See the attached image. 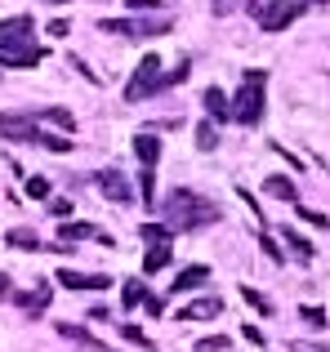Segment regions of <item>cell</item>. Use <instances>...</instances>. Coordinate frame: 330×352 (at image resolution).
<instances>
[{
    "instance_id": "cell-1",
    "label": "cell",
    "mask_w": 330,
    "mask_h": 352,
    "mask_svg": "<svg viewBox=\"0 0 330 352\" xmlns=\"http://www.w3.org/2000/svg\"><path fill=\"white\" fill-rule=\"evenodd\" d=\"M161 214H165V223H170L174 232H197V228L219 223V206H214V201H206L201 192H192V188L165 192Z\"/></svg>"
},
{
    "instance_id": "cell-2",
    "label": "cell",
    "mask_w": 330,
    "mask_h": 352,
    "mask_svg": "<svg viewBox=\"0 0 330 352\" xmlns=\"http://www.w3.org/2000/svg\"><path fill=\"white\" fill-rule=\"evenodd\" d=\"M32 14H14L0 23V67H36L45 63V50L32 41Z\"/></svg>"
},
{
    "instance_id": "cell-3",
    "label": "cell",
    "mask_w": 330,
    "mask_h": 352,
    "mask_svg": "<svg viewBox=\"0 0 330 352\" xmlns=\"http://www.w3.org/2000/svg\"><path fill=\"white\" fill-rule=\"evenodd\" d=\"M263 107H268V72L250 67L241 76V89L232 94V120H241V125H259Z\"/></svg>"
},
{
    "instance_id": "cell-4",
    "label": "cell",
    "mask_w": 330,
    "mask_h": 352,
    "mask_svg": "<svg viewBox=\"0 0 330 352\" xmlns=\"http://www.w3.org/2000/svg\"><path fill=\"white\" fill-rule=\"evenodd\" d=\"M0 134L14 138V143L45 147V152H72V147H76L67 134H50V129H41L36 116H5V112H0Z\"/></svg>"
},
{
    "instance_id": "cell-5",
    "label": "cell",
    "mask_w": 330,
    "mask_h": 352,
    "mask_svg": "<svg viewBox=\"0 0 330 352\" xmlns=\"http://www.w3.org/2000/svg\"><path fill=\"white\" fill-rule=\"evenodd\" d=\"M245 14L263 27V32H286L299 14H304V0H245Z\"/></svg>"
},
{
    "instance_id": "cell-6",
    "label": "cell",
    "mask_w": 330,
    "mask_h": 352,
    "mask_svg": "<svg viewBox=\"0 0 330 352\" xmlns=\"http://www.w3.org/2000/svg\"><path fill=\"white\" fill-rule=\"evenodd\" d=\"M165 89V72H161V58L157 54H143V63L134 67L130 85H125V103H143V98L161 94Z\"/></svg>"
},
{
    "instance_id": "cell-7",
    "label": "cell",
    "mask_w": 330,
    "mask_h": 352,
    "mask_svg": "<svg viewBox=\"0 0 330 352\" xmlns=\"http://www.w3.org/2000/svg\"><path fill=\"white\" fill-rule=\"evenodd\" d=\"M170 18H139V14H130V18H103L98 23V32H107V36H130V41H143V36H165L170 32Z\"/></svg>"
},
{
    "instance_id": "cell-8",
    "label": "cell",
    "mask_w": 330,
    "mask_h": 352,
    "mask_svg": "<svg viewBox=\"0 0 330 352\" xmlns=\"http://www.w3.org/2000/svg\"><path fill=\"white\" fill-rule=\"evenodd\" d=\"M94 183H98V192H103L107 201H116V206H130L134 201V188H130V179H125L121 170H98Z\"/></svg>"
},
{
    "instance_id": "cell-9",
    "label": "cell",
    "mask_w": 330,
    "mask_h": 352,
    "mask_svg": "<svg viewBox=\"0 0 330 352\" xmlns=\"http://www.w3.org/2000/svg\"><path fill=\"white\" fill-rule=\"evenodd\" d=\"M58 285H67V290H107V285H112V276H103V272H76V267H58Z\"/></svg>"
},
{
    "instance_id": "cell-10",
    "label": "cell",
    "mask_w": 330,
    "mask_h": 352,
    "mask_svg": "<svg viewBox=\"0 0 330 352\" xmlns=\"http://www.w3.org/2000/svg\"><path fill=\"white\" fill-rule=\"evenodd\" d=\"M50 299H54V285H45V281L36 285V290H27V294H18V290H14V303L27 312V317H41V312L50 308Z\"/></svg>"
},
{
    "instance_id": "cell-11",
    "label": "cell",
    "mask_w": 330,
    "mask_h": 352,
    "mask_svg": "<svg viewBox=\"0 0 330 352\" xmlns=\"http://www.w3.org/2000/svg\"><path fill=\"white\" fill-rule=\"evenodd\" d=\"M58 241H63V245H72V241H103V245H112V236L98 232L94 223H72V219L58 223Z\"/></svg>"
},
{
    "instance_id": "cell-12",
    "label": "cell",
    "mask_w": 330,
    "mask_h": 352,
    "mask_svg": "<svg viewBox=\"0 0 330 352\" xmlns=\"http://www.w3.org/2000/svg\"><path fill=\"white\" fill-rule=\"evenodd\" d=\"M201 103H206V116L210 120H219V125H223V120H232V98H228L219 85H210L206 94H201Z\"/></svg>"
},
{
    "instance_id": "cell-13",
    "label": "cell",
    "mask_w": 330,
    "mask_h": 352,
    "mask_svg": "<svg viewBox=\"0 0 330 352\" xmlns=\"http://www.w3.org/2000/svg\"><path fill=\"white\" fill-rule=\"evenodd\" d=\"M223 312V299H214V294H206V299L188 303V308H179V321H210Z\"/></svg>"
},
{
    "instance_id": "cell-14",
    "label": "cell",
    "mask_w": 330,
    "mask_h": 352,
    "mask_svg": "<svg viewBox=\"0 0 330 352\" xmlns=\"http://www.w3.org/2000/svg\"><path fill=\"white\" fill-rule=\"evenodd\" d=\"M206 281H210V267L206 263H192V267H183V272L174 276L170 294H188V290H197V285H206Z\"/></svg>"
},
{
    "instance_id": "cell-15",
    "label": "cell",
    "mask_w": 330,
    "mask_h": 352,
    "mask_svg": "<svg viewBox=\"0 0 330 352\" xmlns=\"http://www.w3.org/2000/svg\"><path fill=\"white\" fill-rule=\"evenodd\" d=\"M134 156H139V165H157L161 161V138L157 134H134Z\"/></svg>"
},
{
    "instance_id": "cell-16",
    "label": "cell",
    "mask_w": 330,
    "mask_h": 352,
    "mask_svg": "<svg viewBox=\"0 0 330 352\" xmlns=\"http://www.w3.org/2000/svg\"><path fill=\"white\" fill-rule=\"evenodd\" d=\"M58 335H63V339H72V344H80L85 352H112L107 344H98V339L89 335V330H80V326H67V321H58Z\"/></svg>"
},
{
    "instance_id": "cell-17",
    "label": "cell",
    "mask_w": 330,
    "mask_h": 352,
    "mask_svg": "<svg viewBox=\"0 0 330 352\" xmlns=\"http://www.w3.org/2000/svg\"><path fill=\"white\" fill-rule=\"evenodd\" d=\"M263 192H268L272 201H290V206L299 201V188L286 179V174H272V179H263Z\"/></svg>"
},
{
    "instance_id": "cell-18",
    "label": "cell",
    "mask_w": 330,
    "mask_h": 352,
    "mask_svg": "<svg viewBox=\"0 0 330 352\" xmlns=\"http://www.w3.org/2000/svg\"><path fill=\"white\" fill-rule=\"evenodd\" d=\"M36 120H50V125H58L63 134H72V129H76V116L67 112V107H41V112H32Z\"/></svg>"
},
{
    "instance_id": "cell-19",
    "label": "cell",
    "mask_w": 330,
    "mask_h": 352,
    "mask_svg": "<svg viewBox=\"0 0 330 352\" xmlns=\"http://www.w3.org/2000/svg\"><path fill=\"white\" fill-rule=\"evenodd\" d=\"M5 245H18V250H50V245H41V236H36L32 228H9V232H5Z\"/></svg>"
},
{
    "instance_id": "cell-20",
    "label": "cell",
    "mask_w": 330,
    "mask_h": 352,
    "mask_svg": "<svg viewBox=\"0 0 330 352\" xmlns=\"http://www.w3.org/2000/svg\"><path fill=\"white\" fill-rule=\"evenodd\" d=\"M170 258H174V250L170 245H148V254H143V272H161V267H170Z\"/></svg>"
},
{
    "instance_id": "cell-21",
    "label": "cell",
    "mask_w": 330,
    "mask_h": 352,
    "mask_svg": "<svg viewBox=\"0 0 330 352\" xmlns=\"http://www.w3.org/2000/svg\"><path fill=\"white\" fill-rule=\"evenodd\" d=\"M281 241H286V245H290V254H295L299 263H313V254H317V250H313V241H304L299 232H290V228H286V232H281Z\"/></svg>"
},
{
    "instance_id": "cell-22",
    "label": "cell",
    "mask_w": 330,
    "mask_h": 352,
    "mask_svg": "<svg viewBox=\"0 0 330 352\" xmlns=\"http://www.w3.org/2000/svg\"><path fill=\"white\" fill-rule=\"evenodd\" d=\"M139 236L148 241V245H170V241H174V228L161 219V223H143V228H139Z\"/></svg>"
},
{
    "instance_id": "cell-23",
    "label": "cell",
    "mask_w": 330,
    "mask_h": 352,
    "mask_svg": "<svg viewBox=\"0 0 330 352\" xmlns=\"http://www.w3.org/2000/svg\"><path fill=\"white\" fill-rule=\"evenodd\" d=\"M219 120H201V125H197V147H201V152H214V147H219Z\"/></svg>"
},
{
    "instance_id": "cell-24",
    "label": "cell",
    "mask_w": 330,
    "mask_h": 352,
    "mask_svg": "<svg viewBox=\"0 0 330 352\" xmlns=\"http://www.w3.org/2000/svg\"><path fill=\"white\" fill-rule=\"evenodd\" d=\"M121 303H125V308H139V303H148V285H143V281H125V285H121Z\"/></svg>"
},
{
    "instance_id": "cell-25",
    "label": "cell",
    "mask_w": 330,
    "mask_h": 352,
    "mask_svg": "<svg viewBox=\"0 0 330 352\" xmlns=\"http://www.w3.org/2000/svg\"><path fill=\"white\" fill-rule=\"evenodd\" d=\"M139 197L152 206V197H157V165H143L139 170Z\"/></svg>"
},
{
    "instance_id": "cell-26",
    "label": "cell",
    "mask_w": 330,
    "mask_h": 352,
    "mask_svg": "<svg viewBox=\"0 0 330 352\" xmlns=\"http://www.w3.org/2000/svg\"><path fill=\"white\" fill-rule=\"evenodd\" d=\"M241 299L250 303L254 312H263V317H268V312H272V299H268V294H259V290H254V285H241Z\"/></svg>"
},
{
    "instance_id": "cell-27",
    "label": "cell",
    "mask_w": 330,
    "mask_h": 352,
    "mask_svg": "<svg viewBox=\"0 0 330 352\" xmlns=\"http://www.w3.org/2000/svg\"><path fill=\"white\" fill-rule=\"evenodd\" d=\"M121 335H125V339H130V344H134V348H143V352H157V348H152V339H148V335H143V330H139V326H130V321H125V326H121Z\"/></svg>"
},
{
    "instance_id": "cell-28",
    "label": "cell",
    "mask_w": 330,
    "mask_h": 352,
    "mask_svg": "<svg viewBox=\"0 0 330 352\" xmlns=\"http://www.w3.org/2000/svg\"><path fill=\"white\" fill-rule=\"evenodd\" d=\"M228 348H232V339H228V335H210V339H201V344H197V352H228Z\"/></svg>"
},
{
    "instance_id": "cell-29",
    "label": "cell",
    "mask_w": 330,
    "mask_h": 352,
    "mask_svg": "<svg viewBox=\"0 0 330 352\" xmlns=\"http://www.w3.org/2000/svg\"><path fill=\"white\" fill-rule=\"evenodd\" d=\"M299 317H304L313 330H322V326H326V308H313V303H304V308H299Z\"/></svg>"
},
{
    "instance_id": "cell-30",
    "label": "cell",
    "mask_w": 330,
    "mask_h": 352,
    "mask_svg": "<svg viewBox=\"0 0 330 352\" xmlns=\"http://www.w3.org/2000/svg\"><path fill=\"white\" fill-rule=\"evenodd\" d=\"M259 250H263V254L272 258V263H281V258H286V254H281V250H277V241H272V232H268V228H263V232H259Z\"/></svg>"
},
{
    "instance_id": "cell-31",
    "label": "cell",
    "mask_w": 330,
    "mask_h": 352,
    "mask_svg": "<svg viewBox=\"0 0 330 352\" xmlns=\"http://www.w3.org/2000/svg\"><path fill=\"white\" fill-rule=\"evenodd\" d=\"M27 197H32V201H45V197H50V179H41V174H36V179H27Z\"/></svg>"
},
{
    "instance_id": "cell-32",
    "label": "cell",
    "mask_w": 330,
    "mask_h": 352,
    "mask_svg": "<svg viewBox=\"0 0 330 352\" xmlns=\"http://www.w3.org/2000/svg\"><path fill=\"white\" fill-rule=\"evenodd\" d=\"M188 72H192V63H188V58H179V67L165 72V89H170V85H183V80H188Z\"/></svg>"
},
{
    "instance_id": "cell-33",
    "label": "cell",
    "mask_w": 330,
    "mask_h": 352,
    "mask_svg": "<svg viewBox=\"0 0 330 352\" xmlns=\"http://www.w3.org/2000/svg\"><path fill=\"white\" fill-rule=\"evenodd\" d=\"M299 219H308L313 228H330V219L322 214V210H308V206H299Z\"/></svg>"
},
{
    "instance_id": "cell-34",
    "label": "cell",
    "mask_w": 330,
    "mask_h": 352,
    "mask_svg": "<svg viewBox=\"0 0 330 352\" xmlns=\"http://www.w3.org/2000/svg\"><path fill=\"white\" fill-rule=\"evenodd\" d=\"M125 5H130L134 14H157V9H161V0H125Z\"/></svg>"
},
{
    "instance_id": "cell-35",
    "label": "cell",
    "mask_w": 330,
    "mask_h": 352,
    "mask_svg": "<svg viewBox=\"0 0 330 352\" xmlns=\"http://www.w3.org/2000/svg\"><path fill=\"white\" fill-rule=\"evenodd\" d=\"M50 214L58 219V223H67V219H72V201H54V206H50Z\"/></svg>"
},
{
    "instance_id": "cell-36",
    "label": "cell",
    "mask_w": 330,
    "mask_h": 352,
    "mask_svg": "<svg viewBox=\"0 0 330 352\" xmlns=\"http://www.w3.org/2000/svg\"><path fill=\"white\" fill-rule=\"evenodd\" d=\"M290 352H330V344H304V339H295Z\"/></svg>"
},
{
    "instance_id": "cell-37",
    "label": "cell",
    "mask_w": 330,
    "mask_h": 352,
    "mask_svg": "<svg viewBox=\"0 0 330 352\" xmlns=\"http://www.w3.org/2000/svg\"><path fill=\"white\" fill-rule=\"evenodd\" d=\"M45 32H50V36H67V32H72V27H67V23H63V18H54V23H50V27H45Z\"/></svg>"
},
{
    "instance_id": "cell-38",
    "label": "cell",
    "mask_w": 330,
    "mask_h": 352,
    "mask_svg": "<svg viewBox=\"0 0 330 352\" xmlns=\"http://www.w3.org/2000/svg\"><path fill=\"white\" fill-rule=\"evenodd\" d=\"M143 308H148V312H152V317H161V312H165V303L157 299V294H148V303H143Z\"/></svg>"
},
{
    "instance_id": "cell-39",
    "label": "cell",
    "mask_w": 330,
    "mask_h": 352,
    "mask_svg": "<svg viewBox=\"0 0 330 352\" xmlns=\"http://www.w3.org/2000/svg\"><path fill=\"white\" fill-rule=\"evenodd\" d=\"M0 299H14V281H9L5 272H0Z\"/></svg>"
},
{
    "instance_id": "cell-40",
    "label": "cell",
    "mask_w": 330,
    "mask_h": 352,
    "mask_svg": "<svg viewBox=\"0 0 330 352\" xmlns=\"http://www.w3.org/2000/svg\"><path fill=\"white\" fill-rule=\"evenodd\" d=\"M241 335H245V339H250V344H263V330H259V326H245V330H241Z\"/></svg>"
},
{
    "instance_id": "cell-41",
    "label": "cell",
    "mask_w": 330,
    "mask_h": 352,
    "mask_svg": "<svg viewBox=\"0 0 330 352\" xmlns=\"http://www.w3.org/2000/svg\"><path fill=\"white\" fill-rule=\"evenodd\" d=\"M210 9H214V14L223 18V14H232V0H214V5H210Z\"/></svg>"
},
{
    "instance_id": "cell-42",
    "label": "cell",
    "mask_w": 330,
    "mask_h": 352,
    "mask_svg": "<svg viewBox=\"0 0 330 352\" xmlns=\"http://www.w3.org/2000/svg\"><path fill=\"white\" fill-rule=\"evenodd\" d=\"M45 5H67V0H45Z\"/></svg>"
},
{
    "instance_id": "cell-43",
    "label": "cell",
    "mask_w": 330,
    "mask_h": 352,
    "mask_svg": "<svg viewBox=\"0 0 330 352\" xmlns=\"http://www.w3.org/2000/svg\"><path fill=\"white\" fill-rule=\"evenodd\" d=\"M313 5H326V0H313Z\"/></svg>"
}]
</instances>
